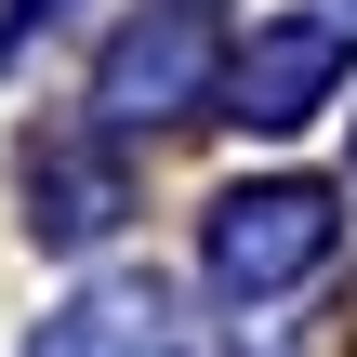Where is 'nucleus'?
<instances>
[{
	"instance_id": "1",
	"label": "nucleus",
	"mask_w": 357,
	"mask_h": 357,
	"mask_svg": "<svg viewBox=\"0 0 357 357\" xmlns=\"http://www.w3.org/2000/svg\"><path fill=\"white\" fill-rule=\"evenodd\" d=\"M331 238H344L331 185H238V199L212 212V278H225L238 305H265V291H291L305 265H331Z\"/></svg>"
},
{
	"instance_id": "2",
	"label": "nucleus",
	"mask_w": 357,
	"mask_h": 357,
	"mask_svg": "<svg viewBox=\"0 0 357 357\" xmlns=\"http://www.w3.org/2000/svg\"><path fill=\"white\" fill-rule=\"evenodd\" d=\"M344 79V26L331 13H291V26H252V53L225 66V119H265V132H291V119H318V93Z\"/></svg>"
},
{
	"instance_id": "3",
	"label": "nucleus",
	"mask_w": 357,
	"mask_h": 357,
	"mask_svg": "<svg viewBox=\"0 0 357 357\" xmlns=\"http://www.w3.org/2000/svg\"><path fill=\"white\" fill-rule=\"evenodd\" d=\"M119 212H132V185H119V159L93 132H26V225L53 252H93Z\"/></svg>"
},
{
	"instance_id": "4",
	"label": "nucleus",
	"mask_w": 357,
	"mask_h": 357,
	"mask_svg": "<svg viewBox=\"0 0 357 357\" xmlns=\"http://www.w3.org/2000/svg\"><path fill=\"white\" fill-rule=\"evenodd\" d=\"M185 93H212V13H172L159 0V26H132L119 53H106V119H172Z\"/></svg>"
},
{
	"instance_id": "5",
	"label": "nucleus",
	"mask_w": 357,
	"mask_h": 357,
	"mask_svg": "<svg viewBox=\"0 0 357 357\" xmlns=\"http://www.w3.org/2000/svg\"><path fill=\"white\" fill-rule=\"evenodd\" d=\"M26 357H172V291L159 278H93L66 318H40Z\"/></svg>"
},
{
	"instance_id": "6",
	"label": "nucleus",
	"mask_w": 357,
	"mask_h": 357,
	"mask_svg": "<svg viewBox=\"0 0 357 357\" xmlns=\"http://www.w3.org/2000/svg\"><path fill=\"white\" fill-rule=\"evenodd\" d=\"M172 13H199V0H172Z\"/></svg>"
}]
</instances>
